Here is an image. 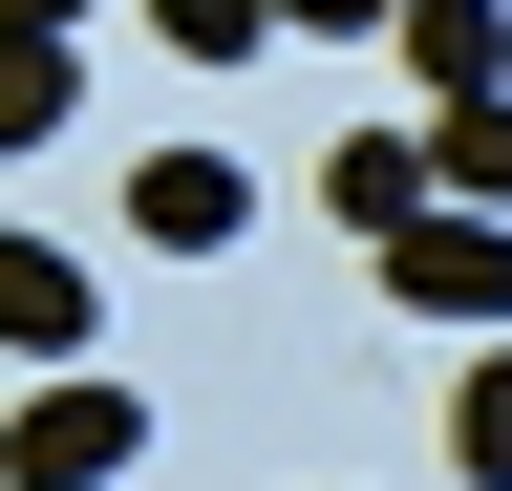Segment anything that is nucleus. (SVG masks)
Masks as SVG:
<instances>
[{
	"label": "nucleus",
	"mask_w": 512,
	"mask_h": 491,
	"mask_svg": "<svg viewBox=\"0 0 512 491\" xmlns=\"http://www.w3.org/2000/svg\"><path fill=\"white\" fill-rule=\"evenodd\" d=\"M128 449H150V406H128L107 363H64V385H43L22 427H0V491H107Z\"/></svg>",
	"instance_id": "obj_1"
},
{
	"label": "nucleus",
	"mask_w": 512,
	"mask_h": 491,
	"mask_svg": "<svg viewBox=\"0 0 512 491\" xmlns=\"http://www.w3.org/2000/svg\"><path fill=\"white\" fill-rule=\"evenodd\" d=\"M384 299H406V321H470V342H491V321H512V214H448V193H427L406 235H384Z\"/></svg>",
	"instance_id": "obj_2"
},
{
	"label": "nucleus",
	"mask_w": 512,
	"mask_h": 491,
	"mask_svg": "<svg viewBox=\"0 0 512 491\" xmlns=\"http://www.w3.org/2000/svg\"><path fill=\"white\" fill-rule=\"evenodd\" d=\"M128 235H150V257H235V235H256V171L235 150H150V171H128Z\"/></svg>",
	"instance_id": "obj_3"
},
{
	"label": "nucleus",
	"mask_w": 512,
	"mask_h": 491,
	"mask_svg": "<svg viewBox=\"0 0 512 491\" xmlns=\"http://www.w3.org/2000/svg\"><path fill=\"white\" fill-rule=\"evenodd\" d=\"M86 321H107V278L64 257V235H0V342H22V363H86Z\"/></svg>",
	"instance_id": "obj_4"
},
{
	"label": "nucleus",
	"mask_w": 512,
	"mask_h": 491,
	"mask_svg": "<svg viewBox=\"0 0 512 491\" xmlns=\"http://www.w3.org/2000/svg\"><path fill=\"white\" fill-rule=\"evenodd\" d=\"M320 214H342V235H406L427 214V129H342V150H320Z\"/></svg>",
	"instance_id": "obj_5"
},
{
	"label": "nucleus",
	"mask_w": 512,
	"mask_h": 491,
	"mask_svg": "<svg viewBox=\"0 0 512 491\" xmlns=\"http://www.w3.org/2000/svg\"><path fill=\"white\" fill-rule=\"evenodd\" d=\"M384 22H406V65L470 107V86H512V0H384Z\"/></svg>",
	"instance_id": "obj_6"
},
{
	"label": "nucleus",
	"mask_w": 512,
	"mask_h": 491,
	"mask_svg": "<svg viewBox=\"0 0 512 491\" xmlns=\"http://www.w3.org/2000/svg\"><path fill=\"white\" fill-rule=\"evenodd\" d=\"M427 193H448V214H512V86H470V107L427 129Z\"/></svg>",
	"instance_id": "obj_7"
},
{
	"label": "nucleus",
	"mask_w": 512,
	"mask_h": 491,
	"mask_svg": "<svg viewBox=\"0 0 512 491\" xmlns=\"http://www.w3.org/2000/svg\"><path fill=\"white\" fill-rule=\"evenodd\" d=\"M448 470H470V491H512V321H491V363H470V385H448Z\"/></svg>",
	"instance_id": "obj_8"
},
{
	"label": "nucleus",
	"mask_w": 512,
	"mask_h": 491,
	"mask_svg": "<svg viewBox=\"0 0 512 491\" xmlns=\"http://www.w3.org/2000/svg\"><path fill=\"white\" fill-rule=\"evenodd\" d=\"M64 129V22H0V150Z\"/></svg>",
	"instance_id": "obj_9"
},
{
	"label": "nucleus",
	"mask_w": 512,
	"mask_h": 491,
	"mask_svg": "<svg viewBox=\"0 0 512 491\" xmlns=\"http://www.w3.org/2000/svg\"><path fill=\"white\" fill-rule=\"evenodd\" d=\"M150 43H171V65H256L278 22H256V0H150Z\"/></svg>",
	"instance_id": "obj_10"
},
{
	"label": "nucleus",
	"mask_w": 512,
	"mask_h": 491,
	"mask_svg": "<svg viewBox=\"0 0 512 491\" xmlns=\"http://www.w3.org/2000/svg\"><path fill=\"white\" fill-rule=\"evenodd\" d=\"M256 22H299V43H384V0H256Z\"/></svg>",
	"instance_id": "obj_11"
},
{
	"label": "nucleus",
	"mask_w": 512,
	"mask_h": 491,
	"mask_svg": "<svg viewBox=\"0 0 512 491\" xmlns=\"http://www.w3.org/2000/svg\"><path fill=\"white\" fill-rule=\"evenodd\" d=\"M0 22H86V0H0Z\"/></svg>",
	"instance_id": "obj_12"
}]
</instances>
